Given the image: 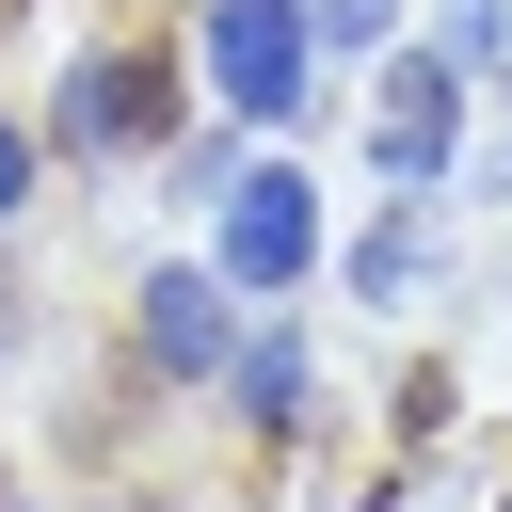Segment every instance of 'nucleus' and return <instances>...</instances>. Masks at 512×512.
I'll list each match as a JSON object with an SVG mask.
<instances>
[{
    "label": "nucleus",
    "mask_w": 512,
    "mask_h": 512,
    "mask_svg": "<svg viewBox=\"0 0 512 512\" xmlns=\"http://www.w3.org/2000/svg\"><path fill=\"white\" fill-rule=\"evenodd\" d=\"M192 64H208V96H224L240 128H304V96H320V16H304V0H208V16H192Z\"/></svg>",
    "instance_id": "obj_1"
},
{
    "label": "nucleus",
    "mask_w": 512,
    "mask_h": 512,
    "mask_svg": "<svg viewBox=\"0 0 512 512\" xmlns=\"http://www.w3.org/2000/svg\"><path fill=\"white\" fill-rule=\"evenodd\" d=\"M48 144H64V160H144V144H176V48H80L64 96H48Z\"/></svg>",
    "instance_id": "obj_2"
},
{
    "label": "nucleus",
    "mask_w": 512,
    "mask_h": 512,
    "mask_svg": "<svg viewBox=\"0 0 512 512\" xmlns=\"http://www.w3.org/2000/svg\"><path fill=\"white\" fill-rule=\"evenodd\" d=\"M208 272H224L240 304H272V288L320 272V192H304V160H240V176H224V240H208Z\"/></svg>",
    "instance_id": "obj_3"
},
{
    "label": "nucleus",
    "mask_w": 512,
    "mask_h": 512,
    "mask_svg": "<svg viewBox=\"0 0 512 512\" xmlns=\"http://www.w3.org/2000/svg\"><path fill=\"white\" fill-rule=\"evenodd\" d=\"M448 144H464V64L448 48H384L368 64V160H384V192H432Z\"/></svg>",
    "instance_id": "obj_4"
},
{
    "label": "nucleus",
    "mask_w": 512,
    "mask_h": 512,
    "mask_svg": "<svg viewBox=\"0 0 512 512\" xmlns=\"http://www.w3.org/2000/svg\"><path fill=\"white\" fill-rule=\"evenodd\" d=\"M128 336H144L160 384H224V368H240V288H224L208 256H160V272L128 288Z\"/></svg>",
    "instance_id": "obj_5"
},
{
    "label": "nucleus",
    "mask_w": 512,
    "mask_h": 512,
    "mask_svg": "<svg viewBox=\"0 0 512 512\" xmlns=\"http://www.w3.org/2000/svg\"><path fill=\"white\" fill-rule=\"evenodd\" d=\"M336 272H352V304H368V320H384V304H416V288H432V224H416V208H368V224H352V256H336Z\"/></svg>",
    "instance_id": "obj_6"
},
{
    "label": "nucleus",
    "mask_w": 512,
    "mask_h": 512,
    "mask_svg": "<svg viewBox=\"0 0 512 512\" xmlns=\"http://www.w3.org/2000/svg\"><path fill=\"white\" fill-rule=\"evenodd\" d=\"M224 384H240V416H256V432H304V400H320V368H304V336H288V320H256Z\"/></svg>",
    "instance_id": "obj_7"
},
{
    "label": "nucleus",
    "mask_w": 512,
    "mask_h": 512,
    "mask_svg": "<svg viewBox=\"0 0 512 512\" xmlns=\"http://www.w3.org/2000/svg\"><path fill=\"white\" fill-rule=\"evenodd\" d=\"M432 48H448L464 80H512V0H448V16H432Z\"/></svg>",
    "instance_id": "obj_8"
},
{
    "label": "nucleus",
    "mask_w": 512,
    "mask_h": 512,
    "mask_svg": "<svg viewBox=\"0 0 512 512\" xmlns=\"http://www.w3.org/2000/svg\"><path fill=\"white\" fill-rule=\"evenodd\" d=\"M304 16H320V48H384V16H400V0H304Z\"/></svg>",
    "instance_id": "obj_9"
},
{
    "label": "nucleus",
    "mask_w": 512,
    "mask_h": 512,
    "mask_svg": "<svg viewBox=\"0 0 512 512\" xmlns=\"http://www.w3.org/2000/svg\"><path fill=\"white\" fill-rule=\"evenodd\" d=\"M32 208V128H0V224Z\"/></svg>",
    "instance_id": "obj_10"
},
{
    "label": "nucleus",
    "mask_w": 512,
    "mask_h": 512,
    "mask_svg": "<svg viewBox=\"0 0 512 512\" xmlns=\"http://www.w3.org/2000/svg\"><path fill=\"white\" fill-rule=\"evenodd\" d=\"M496 512H512V496H496Z\"/></svg>",
    "instance_id": "obj_11"
}]
</instances>
